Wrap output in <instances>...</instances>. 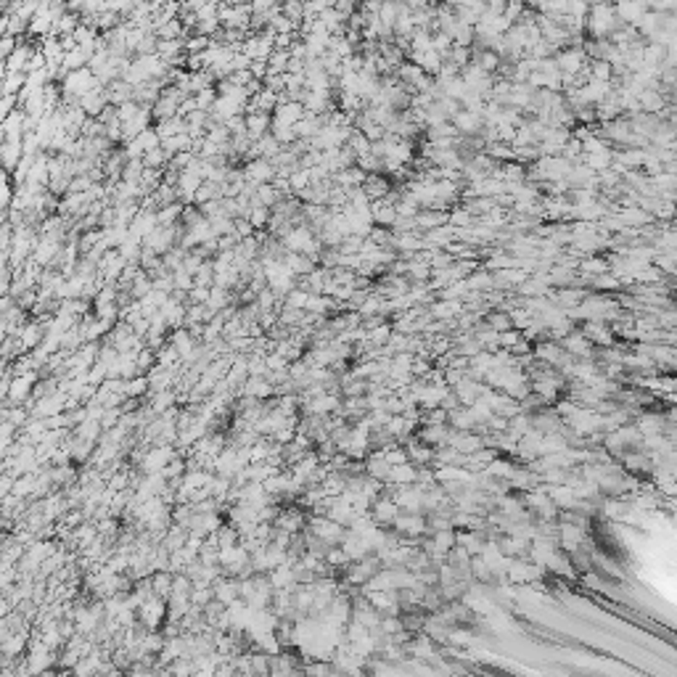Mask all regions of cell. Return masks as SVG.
<instances>
[{
  "instance_id": "obj_4",
  "label": "cell",
  "mask_w": 677,
  "mask_h": 677,
  "mask_svg": "<svg viewBox=\"0 0 677 677\" xmlns=\"http://www.w3.org/2000/svg\"><path fill=\"white\" fill-rule=\"evenodd\" d=\"M487 328L490 331H495V333H503V331H511V317H508V313H490L487 315Z\"/></svg>"
},
{
  "instance_id": "obj_2",
  "label": "cell",
  "mask_w": 677,
  "mask_h": 677,
  "mask_svg": "<svg viewBox=\"0 0 677 677\" xmlns=\"http://www.w3.org/2000/svg\"><path fill=\"white\" fill-rule=\"evenodd\" d=\"M466 286H468V294H479V291L487 294V288H492V272H484V270L471 272Z\"/></svg>"
},
{
  "instance_id": "obj_3",
  "label": "cell",
  "mask_w": 677,
  "mask_h": 677,
  "mask_svg": "<svg viewBox=\"0 0 677 677\" xmlns=\"http://www.w3.org/2000/svg\"><path fill=\"white\" fill-rule=\"evenodd\" d=\"M564 346L572 352V355H590L593 352V346L587 342L582 333H569V336H564Z\"/></svg>"
},
{
  "instance_id": "obj_1",
  "label": "cell",
  "mask_w": 677,
  "mask_h": 677,
  "mask_svg": "<svg viewBox=\"0 0 677 677\" xmlns=\"http://www.w3.org/2000/svg\"><path fill=\"white\" fill-rule=\"evenodd\" d=\"M461 313H463V304H461V302L439 299L432 304V315L439 317V320H450L452 315H461Z\"/></svg>"
}]
</instances>
